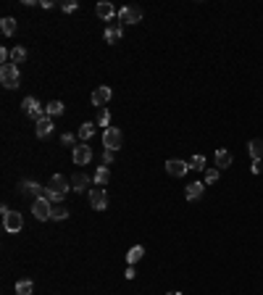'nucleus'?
I'll return each mask as SVG.
<instances>
[{"label":"nucleus","mask_w":263,"mask_h":295,"mask_svg":"<svg viewBox=\"0 0 263 295\" xmlns=\"http://www.w3.org/2000/svg\"><path fill=\"white\" fill-rule=\"evenodd\" d=\"M0 82H3V87H6V90L19 87V82H21L19 66H16V64H3V66H0Z\"/></svg>","instance_id":"f257e3e1"},{"label":"nucleus","mask_w":263,"mask_h":295,"mask_svg":"<svg viewBox=\"0 0 263 295\" xmlns=\"http://www.w3.org/2000/svg\"><path fill=\"white\" fill-rule=\"evenodd\" d=\"M124 143V135H121V129L119 127H108V129H103V148L106 150H113L116 153Z\"/></svg>","instance_id":"f03ea898"},{"label":"nucleus","mask_w":263,"mask_h":295,"mask_svg":"<svg viewBox=\"0 0 263 295\" xmlns=\"http://www.w3.org/2000/svg\"><path fill=\"white\" fill-rule=\"evenodd\" d=\"M3 227H6V232L16 234V232H21V227H24V219H21L19 211H11L8 206H3Z\"/></svg>","instance_id":"7ed1b4c3"},{"label":"nucleus","mask_w":263,"mask_h":295,"mask_svg":"<svg viewBox=\"0 0 263 295\" xmlns=\"http://www.w3.org/2000/svg\"><path fill=\"white\" fill-rule=\"evenodd\" d=\"M32 214L37 221H48L50 214H53V206H50V200H45V198H34V203H32Z\"/></svg>","instance_id":"20e7f679"},{"label":"nucleus","mask_w":263,"mask_h":295,"mask_svg":"<svg viewBox=\"0 0 263 295\" xmlns=\"http://www.w3.org/2000/svg\"><path fill=\"white\" fill-rule=\"evenodd\" d=\"M21 111H24L29 119H34V122H40L42 116H45V108H42V103L37 98H24V103H21Z\"/></svg>","instance_id":"39448f33"},{"label":"nucleus","mask_w":263,"mask_h":295,"mask_svg":"<svg viewBox=\"0 0 263 295\" xmlns=\"http://www.w3.org/2000/svg\"><path fill=\"white\" fill-rule=\"evenodd\" d=\"M119 19L124 24H137V21H142V8L140 6H127L119 11Z\"/></svg>","instance_id":"423d86ee"},{"label":"nucleus","mask_w":263,"mask_h":295,"mask_svg":"<svg viewBox=\"0 0 263 295\" xmlns=\"http://www.w3.org/2000/svg\"><path fill=\"white\" fill-rule=\"evenodd\" d=\"M71 156H74V163H76V166H84V163L93 161V148H90L87 143H79V145L74 148Z\"/></svg>","instance_id":"0eeeda50"},{"label":"nucleus","mask_w":263,"mask_h":295,"mask_svg":"<svg viewBox=\"0 0 263 295\" xmlns=\"http://www.w3.org/2000/svg\"><path fill=\"white\" fill-rule=\"evenodd\" d=\"M90 206H93L95 211H106L108 206V195L103 187H95V190H90Z\"/></svg>","instance_id":"6e6552de"},{"label":"nucleus","mask_w":263,"mask_h":295,"mask_svg":"<svg viewBox=\"0 0 263 295\" xmlns=\"http://www.w3.org/2000/svg\"><path fill=\"white\" fill-rule=\"evenodd\" d=\"M166 171H168L171 176H185V174L190 171V163H187V161H179V158H168V161H166Z\"/></svg>","instance_id":"1a4fd4ad"},{"label":"nucleus","mask_w":263,"mask_h":295,"mask_svg":"<svg viewBox=\"0 0 263 295\" xmlns=\"http://www.w3.org/2000/svg\"><path fill=\"white\" fill-rule=\"evenodd\" d=\"M111 95H113L111 87H108V85H100V87L93 92V105H98V108H106V103L111 100Z\"/></svg>","instance_id":"9d476101"},{"label":"nucleus","mask_w":263,"mask_h":295,"mask_svg":"<svg viewBox=\"0 0 263 295\" xmlns=\"http://www.w3.org/2000/svg\"><path fill=\"white\" fill-rule=\"evenodd\" d=\"M50 190H55V193H61L63 198H66V193L71 190V180H66V176H61V174H55L53 180H50Z\"/></svg>","instance_id":"9b49d317"},{"label":"nucleus","mask_w":263,"mask_h":295,"mask_svg":"<svg viewBox=\"0 0 263 295\" xmlns=\"http://www.w3.org/2000/svg\"><path fill=\"white\" fill-rule=\"evenodd\" d=\"M37 127H34V132H37V137L40 140H45V137H50V132H53V119L50 116H42L40 122H34Z\"/></svg>","instance_id":"f8f14e48"},{"label":"nucleus","mask_w":263,"mask_h":295,"mask_svg":"<svg viewBox=\"0 0 263 295\" xmlns=\"http://www.w3.org/2000/svg\"><path fill=\"white\" fill-rule=\"evenodd\" d=\"M95 14H98L103 21H111L113 16H119V11H116V6H113V3H108V0H106V3H98Z\"/></svg>","instance_id":"ddd939ff"},{"label":"nucleus","mask_w":263,"mask_h":295,"mask_svg":"<svg viewBox=\"0 0 263 295\" xmlns=\"http://www.w3.org/2000/svg\"><path fill=\"white\" fill-rule=\"evenodd\" d=\"M87 185H90V176H87L84 171H76V174L71 176V190L82 193V190H87Z\"/></svg>","instance_id":"4468645a"},{"label":"nucleus","mask_w":263,"mask_h":295,"mask_svg":"<svg viewBox=\"0 0 263 295\" xmlns=\"http://www.w3.org/2000/svg\"><path fill=\"white\" fill-rule=\"evenodd\" d=\"M203 193H205V182H192V185H187L185 198H187V200H198Z\"/></svg>","instance_id":"2eb2a0df"},{"label":"nucleus","mask_w":263,"mask_h":295,"mask_svg":"<svg viewBox=\"0 0 263 295\" xmlns=\"http://www.w3.org/2000/svg\"><path fill=\"white\" fill-rule=\"evenodd\" d=\"M124 37V29H121V24H108V29H106V42H119Z\"/></svg>","instance_id":"dca6fc26"},{"label":"nucleus","mask_w":263,"mask_h":295,"mask_svg":"<svg viewBox=\"0 0 263 295\" xmlns=\"http://www.w3.org/2000/svg\"><path fill=\"white\" fill-rule=\"evenodd\" d=\"M247 153L253 156V161H263V140H250Z\"/></svg>","instance_id":"f3484780"},{"label":"nucleus","mask_w":263,"mask_h":295,"mask_svg":"<svg viewBox=\"0 0 263 295\" xmlns=\"http://www.w3.org/2000/svg\"><path fill=\"white\" fill-rule=\"evenodd\" d=\"M216 166H219V169H229L232 166V153L229 150H216Z\"/></svg>","instance_id":"a211bd4d"},{"label":"nucleus","mask_w":263,"mask_h":295,"mask_svg":"<svg viewBox=\"0 0 263 295\" xmlns=\"http://www.w3.org/2000/svg\"><path fill=\"white\" fill-rule=\"evenodd\" d=\"M98 132V124L95 122H84L82 127H79V140H82V143H87L90 137H93Z\"/></svg>","instance_id":"6ab92c4d"},{"label":"nucleus","mask_w":263,"mask_h":295,"mask_svg":"<svg viewBox=\"0 0 263 295\" xmlns=\"http://www.w3.org/2000/svg\"><path fill=\"white\" fill-rule=\"evenodd\" d=\"M63 113V103L61 100H50L48 105H45V116H50V119H55V116Z\"/></svg>","instance_id":"aec40b11"},{"label":"nucleus","mask_w":263,"mask_h":295,"mask_svg":"<svg viewBox=\"0 0 263 295\" xmlns=\"http://www.w3.org/2000/svg\"><path fill=\"white\" fill-rule=\"evenodd\" d=\"M108 182H111V171H108V166H103V163H100V169L95 171V185L103 187V185H108Z\"/></svg>","instance_id":"412c9836"},{"label":"nucleus","mask_w":263,"mask_h":295,"mask_svg":"<svg viewBox=\"0 0 263 295\" xmlns=\"http://www.w3.org/2000/svg\"><path fill=\"white\" fill-rule=\"evenodd\" d=\"M145 256V248L142 245H134V248H129V253H127V261H129V266H134L140 258Z\"/></svg>","instance_id":"4be33fe9"},{"label":"nucleus","mask_w":263,"mask_h":295,"mask_svg":"<svg viewBox=\"0 0 263 295\" xmlns=\"http://www.w3.org/2000/svg\"><path fill=\"white\" fill-rule=\"evenodd\" d=\"M0 29H3V34H6V37H11V34H16V19L6 16L3 21H0Z\"/></svg>","instance_id":"5701e85b"},{"label":"nucleus","mask_w":263,"mask_h":295,"mask_svg":"<svg viewBox=\"0 0 263 295\" xmlns=\"http://www.w3.org/2000/svg\"><path fill=\"white\" fill-rule=\"evenodd\" d=\"M24 61H27V48L16 45V48L11 50V64H24Z\"/></svg>","instance_id":"b1692460"},{"label":"nucleus","mask_w":263,"mask_h":295,"mask_svg":"<svg viewBox=\"0 0 263 295\" xmlns=\"http://www.w3.org/2000/svg\"><path fill=\"white\" fill-rule=\"evenodd\" d=\"M34 285H32V279H19L16 282V295H32Z\"/></svg>","instance_id":"393cba45"},{"label":"nucleus","mask_w":263,"mask_h":295,"mask_svg":"<svg viewBox=\"0 0 263 295\" xmlns=\"http://www.w3.org/2000/svg\"><path fill=\"white\" fill-rule=\"evenodd\" d=\"M40 198L50 200V203H61V200H63V195L55 193V190H50V187H42V195H40Z\"/></svg>","instance_id":"a878e982"},{"label":"nucleus","mask_w":263,"mask_h":295,"mask_svg":"<svg viewBox=\"0 0 263 295\" xmlns=\"http://www.w3.org/2000/svg\"><path fill=\"white\" fill-rule=\"evenodd\" d=\"M190 169H195V171H205V156L195 153V156L190 158Z\"/></svg>","instance_id":"bb28decb"},{"label":"nucleus","mask_w":263,"mask_h":295,"mask_svg":"<svg viewBox=\"0 0 263 295\" xmlns=\"http://www.w3.org/2000/svg\"><path fill=\"white\" fill-rule=\"evenodd\" d=\"M108 122H111V113H108V108H98V119H95V124L108 129Z\"/></svg>","instance_id":"cd10ccee"},{"label":"nucleus","mask_w":263,"mask_h":295,"mask_svg":"<svg viewBox=\"0 0 263 295\" xmlns=\"http://www.w3.org/2000/svg\"><path fill=\"white\" fill-rule=\"evenodd\" d=\"M66 216H68V208H66V206H55V208H53V214H50V219H53V221L66 219Z\"/></svg>","instance_id":"c85d7f7f"},{"label":"nucleus","mask_w":263,"mask_h":295,"mask_svg":"<svg viewBox=\"0 0 263 295\" xmlns=\"http://www.w3.org/2000/svg\"><path fill=\"white\" fill-rule=\"evenodd\" d=\"M24 193H29V195H42V187L40 185H34V182H24Z\"/></svg>","instance_id":"c756f323"},{"label":"nucleus","mask_w":263,"mask_h":295,"mask_svg":"<svg viewBox=\"0 0 263 295\" xmlns=\"http://www.w3.org/2000/svg\"><path fill=\"white\" fill-rule=\"evenodd\" d=\"M219 182V169H205V185Z\"/></svg>","instance_id":"7c9ffc66"},{"label":"nucleus","mask_w":263,"mask_h":295,"mask_svg":"<svg viewBox=\"0 0 263 295\" xmlns=\"http://www.w3.org/2000/svg\"><path fill=\"white\" fill-rule=\"evenodd\" d=\"M76 8H79L76 0H66V3H61V11H63V14H71V11H76Z\"/></svg>","instance_id":"2f4dec72"},{"label":"nucleus","mask_w":263,"mask_h":295,"mask_svg":"<svg viewBox=\"0 0 263 295\" xmlns=\"http://www.w3.org/2000/svg\"><path fill=\"white\" fill-rule=\"evenodd\" d=\"M113 156H116L113 150H106V153H103V166H111V163H113Z\"/></svg>","instance_id":"473e14b6"},{"label":"nucleus","mask_w":263,"mask_h":295,"mask_svg":"<svg viewBox=\"0 0 263 295\" xmlns=\"http://www.w3.org/2000/svg\"><path fill=\"white\" fill-rule=\"evenodd\" d=\"M61 140H63V145H74V148L79 145V143H76V140H74V135H63Z\"/></svg>","instance_id":"72a5a7b5"},{"label":"nucleus","mask_w":263,"mask_h":295,"mask_svg":"<svg viewBox=\"0 0 263 295\" xmlns=\"http://www.w3.org/2000/svg\"><path fill=\"white\" fill-rule=\"evenodd\" d=\"M250 171H253V174H260V171H263V166H260V161H253V166H250Z\"/></svg>","instance_id":"f704fd0d"},{"label":"nucleus","mask_w":263,"mask_h":295,"mask_svg":"<svg viewBox=\"0 0 263 295\" xmlns=\"http://www.w3.org/2000/svg\"><path fill=\"white\" fill-rule=\"evenodd\" d=\"M11 58V50H6V48H0V61H8Z\"/></svg>","instance_id":"c9c22d12"},{"label":"nucleus","mask_w":263,"mask_h":295,"mask_svg":"<svg viewBox=\"0 0 263 295\" xmlns=\"http://www.w3.org/2000/svg\"><path fill=\"white\" fill-rule=\"evenodd\" d=\"M124 277H127V279H134V277H137V271H134V266H129V269H127V274H124Z\"/></svg>","instance_id":"e433bc0d"},{"label":"nucleus","mask_w":263,"mask_h":295,"mask_svg":"<svg viewBox=\"0 0 263 295\" xmlns=\"http://www.w3.org/2000/svg\"><path fill=\"white\" fill-rule=\"evenodd\" d=\"M168 295H182V292H177V290H171V292H168Z\"/></svg>","instance_id":"4c0bfd02"}]
</instances>
